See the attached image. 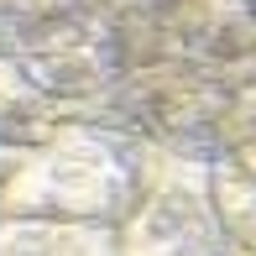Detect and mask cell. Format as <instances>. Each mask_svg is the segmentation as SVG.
<instances>
[{
	"instance_id": "6da1fadb",
	"label": "cell",
	"mask_w": 256,
	"mask_h": 256,
	"mask_svg": "<svg viewBox=\"0 0 256 256\" xmlns=\"http://www.w3.org/2000/svg\"><path fill=\"white\" fill-rule=\"evenodd\" d=\"M178 6L188 10L194 21H230L240 6H246V0H178Z\"/></svg>"
},
{
	"instance_id": "7a4b0ae2",
	"label": "cell",
	"mask_w": 256,
	"mask_h": 256,
	"mask_svg": "<svg viewBox=\"0 0 256 256\" xmlns=\"http://www.w3.org/2000/svg\"><path fill=\"white\" fill-rule=\"evenodd\" d=\"M89 6H100V10H146L152 0H89Z\"/></svg>"
}]
</instances>
